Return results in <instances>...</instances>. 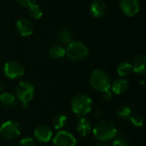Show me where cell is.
<instances>
[{
  "instance_id": "cell-7",
  "label": "cell",
  "mask_w": 146,
  "mask_h": 146,
  "mask_svg": "<svg viewBox=\"0 0 146 146\" xmlns=\"http://www.w3.org/2000/svg\"><path fill=\"white\" fill-rule=\"evenodd\" d=\"M3 73L9 80H16L24 75V67L16 61L7 62L3 68Z\"/></svg>"
},
{
  "instance_id": "cell-4",
  "label": "cell",
  "mask_w": 146,
  "mask_h": 146,
  "mask_svg": "<svg viewBox=\"0 0 146 146\" xmlns=\"http://www.w3.org/2000/svg\"><path fill=\"white\" fill-rule=\"evenodd\" d=\"M34 86L31 82L22 80L15 88V98L21 103L22 105L27 106L34 97Z\"/></svg>"
},
{
  "instance_id": "cell-28",
  "label": "cell",
  "mask_w": 146,
  "mask_h": 146,
  "mask_svg": "<svg viewBox=\"0 0 146 146\" xmlns=\"http://www.w3.org/2000/svg\"><path fill=\"white\" fill-rule=\"evenodd\" d=\"M92 116H93V118H94V119L100 120V119H102V118H103L104 114H103V112H102L101 110H96L95 112H93Z\"/></svg>"
},
{
  "instance_id": "cell-10",
  "label": "cell",
  "mask_w": 146,
  "mask_h": 146,
  "mask_svg": "<svg viewBox=\"0 0 146 146\" xmlns=\"http://www.w3.org/2000/svg\"><path fill=\"white\" fill-rule=\"evenodd\" d=\"M33 135L35 139H37L40 143H48L52 139L53 132L49 126L40 125L37 128H35L33 132Z\"/></svg>"
},
{
  "instance_id": "cell-19",
  "label": "cell",
  "mask_w": 146,
  "mask_h": 146,
  "mask_svg": "<svg viewBox=\"0 0 146 146\" xmlns=\"http://www.w3.org/2000/svg\"><path fill=\"white\" fill-rule=\"evenodd\" d=\"M67 121H68V119L65 115L57 114L54 116V118L52 120V125L56 130H60L66 126Z\"/></svg>"
},
{
  "instance_id": "cell-16",
  "label": "cell",
  "mask_w": 146,
  "mask_h": 146,
  "mask_svg": "<svg viewBox=\"0 0 146 146\" xmlns=\"http://www.w3.org/2000/svg\"><path fill=\"white\" fill-rule=\"evenodd\" d=\"M76 130L79 133V134H80L81 136L83 137L87 136L92 131V124L90 121L85 117H80L77 123Z\"/></svg>"
},
{
  "instance_id": "cell-29",
  "label": "cell",
  "mask_w": 146,
  "mask_h": 146,
  "mask_svg": "<svg viewBox=\"0 0 146 146\" xmlns=\"http://www.w3.org/2000/svg\"><path fill=\"white\" fill-rule=\"evenodd\" d=\"M96 146H110V145H109L108 144H105L104 142H102V143H100V144L97 145Z\"/></svg>"
},
{
  "instance_id": "cell-9",
  "label": "cell",
  "mask_w": 146,
  "mask_h": 146,
  "mask_svg": "<svg viewBox=\"0 0 146 146\" xmlns=\"http://www.w3.org/2000/svg\"><path fill=\"white\" fill-rule=\"evenodd\" d=\"M119 5L121 12L127 17L136 15L140 10L139 0H120Z\"/></svg>"
},
{
  "instance_id": "cell-21",
  "label": "cell",
  "mask_w": 146,
  "mask_h": 146,
  "mask_svg": "<svg viewBox=\"0 0 146 146\" xmlns=\"http://www.w3.org/2000/svg\"><path fill=\"white\" fill-rule=\"evenodd\" d=\"M133 114L132 112V109L129 105L127 104H123L121 105L116 111V115L118 117H120L122 120H127L129 119L131 115Z\"/></svg>"
},
{
  "instance_id": "cell-8",
  "label": "cell",
  "mask_w": 146,
  "mask_h": 146,
  "mask_svg": "<svg viewBox=\"0 0 146 146\" xmlns=\"http://www.w3.org/2000/svg\"><path fill=\"white\" fill-rule=\"evenodd\" d=\"M55 146H75L76 138L67 131H59L52 139Z\"/></svg>"
},
{
  "instance_id": "cell-12",
  "label": "cell",
  "mask_w": 146,
  "mask_h": 146,
  "mask_svg": "<svg viewBox=\"0 0 146 146\" xmlns=\"http://www.w3.org/2000/svg\"><path fill=\"white\" fill-rule=\"evenodd\" d=\"M107 10L106 3L103 0H94L92 2L89 7V11L91 15L95 18L103 17Z\"/></svg>"
},
{
  "instance_id": "cell-14",
  "label": "cell",
  "mask_w": 146,
  "mask_h": 146,
  "mask_svg": "<svg viewBox=\"0 0 146 146\" xmlns=\"http://www.w3.org/2000/svg\"><path fill=\"white\" fill-rule=\"evenodd\" d=\"M128 88H129L128 81L126 79L120 78L114 80L113 83H111L110 91L112 92V93H115L116 95H121L125 93L128 90Z\"/></svg>"
},
{
  "instance_id": "cell-11",
  "label": "cell",
  "mask_w": 146,
  "mask_h": 146,
  "mask_svg": "<svg viewBox=\"0 0 146 146\" xmlns=\"http://www.w3.org/2000/svg\"><path fill=\"white\" fill-rule=\"evenodd\" d=\"M15 28L17 33L22 37H27L33 33V25L32 21L26 18L19 19L15 23Z\"/></svg>"
},
{
  "instance_id": "cell-17",
  "label": "cell",
  "mask_w": 146,
  "mask_h": 146,
  "mask_svg": "<svg viewBox=\"0 0 146 146\" xmlns=\"http://www.w3.org/2000/svg\"><path fill=\"white\" fill-rule=\"evenodd\" d=\"M49 55L54 59H61L66 55V50L60 44H54L49 50Z\"/></svg>"
},
{
  "instance_id": "cell-20",
  "label": "cell",
  "mask_w": 146,
  "mask_h": 146,
  "mask_svg": "<svg viewBox=\"0 0 146 146\" xmlns=\"http://www.w3.org/2000/svg\"><path fill=\"white\" fill-rule=\"evenodd\" d=\"M28 12H29V15L30 17H32L34 20H38L43 16V9H41V7L37 4V3H33L32 5H30L28 7Z\"/></svg>"
},
{
  "instance_id": "cell-25",
  "label": "cell",
  "mask_w": 146,
  "mask_h": 146,
  "mask_svg": "<svg viewBox=\"0 0 146 146\" xmlns=\"http://www.w3.org/2000/svg\"><path fill=\"white\" fill-rule=\"evenodd\" d=\"M112 146H129V144L126 139L122 137H118L113 141Z\"/></svg>"
},
{
  "instance_id": "cell-2",
  "label": "cell",
  "mask_w": 146,
  "mask_h": 146,
  "mask_svg": "<svg viewBox=\"0 0 146 146\" xmlns=\"http://www.w3.org/2000/svg\"><path fill=\"white\" fill-rule=\"evenodd\" d=\"M92 99L85 93H78L71 99L70 106L72 111L78 117H84L92 110Z\"/></svg>"
},
{
  "instance_id": "cell-5",
  "label": "cell",
  "mask_w": 146,
  "mask_h": 146,
  "mask_svg": "<svg viewBox=\"0 0 146 146\" xmlns=\"http://www.w3.org/2000/svg\"><path fill=\"white\" fill-rule=\"evenodd\" d=\"M66 50V55L72 61H79L86 58L89 54V49L80 41H71Z\"/></svg>"
},
{
  "instance_id": "cell-3",
  "label": "cell",
  "mask_w": 146,
  "mask_h": 146,
  "mask_svg": "<svg viewBox=\"0 0 146 146\" xmlns=\"http://www.w3.org/2000/svg\"><path fill=\"white\" fill-rule=\"evenodd\" d=\"M91 86L101 93L110 90L111 79L110 74L104 69H95L92 72L89 79Z\"/></svg>"
},
{
  "instance_id": "cell-1",
  "label": "cell",
  "mask_w": 146,
  "mask_h": 146,
  "mask_svg": "<svg viewBox=\"0 0 146 146\" xmlns=\"http://www.w3.org/2000/svg\"><path fill=\"white\" fill-rule=\"evenodd\" d=\"M92 133L98 140L101 142H107L116 137L117 129L111 121L103 120L96 124L92 129Z\"/></svg>"
},
{
  "instance_id": "cell-18",
  "label": "cell",
  "mask_w": 146,
  "mask_h": 146,
  "mask_svg": "<svg viewBox=\"0 0 146 146\" xmlns=\"http://www.w3.org/2000/svg\"><path fill=\"white\" fill-rule=\"evenodd\" d=\"M133 72L132 64L128 62H122L119 63V65L116 68V73L121 77H126L128 76Z\"/></svg>"
},
{
  "instance_id": "cell-23",
  "label": "cell",
  "mask_w": 146,
  "mask_h": 146,
  "mask_svg": "<svg viewBox=\"0 0 146 146\" xmlns=\"http://www.w3.org/2000/svg\"><path fill=\"white\" fill-rule=\"evenodd\" d=\"M131 123L136 127H143L144 124V118L141 115L138 114V113H133L131 115L130 118H129Z\"/></svg>"
},
{
  "instance_id": "cell-24",
  "label": "cell",
  "mask_w": 146,
  "mask_h": 146,
  "mask_svg": "<svg viewBox=\"0 0 146 146\" xmlns=\"http://www.w3.org/2000/svg\"><path fill=\"white\" fill-rule=\"evenodd\" d=\"M19 146H36V144H35V141L32 138L26 137V138H23L20 141Z\"/></svg>"
},
{
  "instance_id": "cell-13",
  "label": "cell",
  "mask_w": 146,
  "mask_h": 146,
  "mask_svg": "<svg viewBox=\"0 0 146 146\" xmlns=\"http://www.w3.org/2000/svg\"><path fill=\"white\" fill-rule=\"evenodd\" d=\"M132 64L133 71L139 75H145L146 74V56L145 55L137 56Z\"/></svg>"
},
{
  "instance_id": "cell-27",
  "label": "cell",
  "mask_w": 146,
  "mask_h": 146,
  "mask_svg": "<svg viewBox=\"0 0 146 146\" xmlns=\"http://www.w3.org/2000/svg\"><path fill=\"white\" fill-rule=\"evenodd\" d=\"M112 96H113V94H112V92L110 90H108L106 92H102V98L104 101H110L112 98Z\"/></svg>"
},
{
  "instance_id": "cell-22",
  "label": "cell",
  "mask_w": 146,
  "mask_h": 146,
  "mask_svg": "<svg viewBox=\"0 0 146 146\" xmlns=\"http://www.w3.org/2000/svg\"><path fill=\"white\" fill-rule=\"evenodd\" d=\"M57 38H58V40L60 41V43H62V44H67L68 45L71 41H73L72 40V38H73L72 34L67 29L61 30L57 34Z\"/></svg>"
},
{
  "instance_id": "cell-15",
  "label": "cell",
  "mask_w": 146,
  "mask_h": 146,
  "mask_svg": "<svg viewBox=\"0 0 146 146\" xmlns=\"http://www.w3.org/2000/svg\"><path fill=\"white\" fill-rule=\"evenodd\" d=\"M17 99L10 92H3L0 94V105L6 109H12L16 105Z\"/></svg>"
},
{
  "instance_id": "cell-6",
  "label": "cell",
  "mask_w": 146,
  "mask_h": 146,
  "mask_svg": "<svg viewBox=\"0 0 146 146\" xmlns=\"http://www.w3.org/2000/svg\"><path fill=\"white\" fill-rule=\"evenodd\" d=\"M21 132V126L15 121H7L0 127V135L7 139L12 140L20 136Z\"/></svg>"
},
{
  "instance_id": "cell-30",
  "label": "cell",
  "mask_w": 146,
  "mask_h": 146,
  "mask_svg": "<svg viewBox=\"0 0 146 146\" xmlns=\"http://www.w3.org/2000/svg\"><path fill=\"white\" fill-rule=\"evenodd\" d=\"M0 91H1V86H0Z\"/></svg>"
},
{
  "instance_id": "cell-26",
  "label": "cell",
  "mask_w": 146,
  "mask_h": 146,
  "mask_svg": "<svg viewBox=\"0 0 146 146\" xmlns=\"http://www.w3.org/2000/svg\"><path fill=\"white\" fill-rule=\"evenodd\" d=\"M17 2L18 4H20L21 6L22 7H25V8H28L30 5L35 3L36 0H15Z\"/></svg>"
}]
</instances>
